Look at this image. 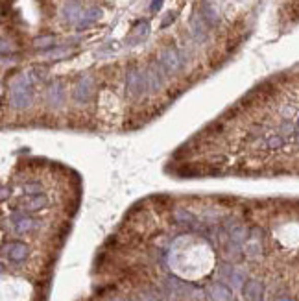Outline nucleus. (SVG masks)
<instances>
[{
  "label": "nucleus",
  "instance_id": "nucleus-1",
  "mask_svg": "<svg viewBox=\"0 0 299 301\" xmlns=\"http://www.w3.org/2000/svg\"><path fill=\"white\" fill-rule=\"evenodd\" d=\"M34 83L36 78L31 76V72H26L11 85L10 91V104L15 109H26L30 108L31 98H34Z\"/></svg>",
  "mask_w": 299,
  "mask_h": 301
},
{
  "label": "nucleus",
  "instance_id": "nucleus-2",
  "mask_svg": "<svg viewBox=\"0 0 299 301\" xmlns=\"http://www.w3.org/2000/svg\"><path fill=\"white\" fill-rule=\"evenodd\" d=\"M126 92L129 98H139L148 92L146 71L142 72L137 66H131L126 74Z\"/></svg>",
  "mask_w": 299,
  "mask_h": 301
},
{
  "label": "nucleus",
  "instance_id": "nucleus-3",
  "mask_svg": "<svg viewBox=\"0 0 299 301\" xmlns=\"http://www.w3.org/2000/svg\"><path fill=\"white\" fill-rule=\"evenodd\" d=\"M159 63H161L162 69L168 74H176V72H179L185 66V59H183L181 52L176 50V48H164L159 54Z\"/></svg>",
  "mask_w": 299,
  "mask_h": 301
},
{
  "label": "nucleus",
  "instance_id": "nucleus-4",
  "mask_svg": "<svg viewBox=\"0 0 299 301\" xmlns=\"http://www.w3.org/2000/svg\"><path fill=\"white\" fill-rule=\"evenodd\" d=\"M10 222H11V225H13V231L19 233V235L31 233V231H36L37 227H39V220L31 218L24 211H15V213L10 216Z\"/></svg>",
  "mask_w": 299,
  "mask_h": 301
},
{
  "label": "nucleus",
  "instance_id": "nucleus-5",
  "mask_svg": "<svg viewBox=\"0 0 299 301\" xmlns=\"http://www.w3.org/2000/svg\"><path fill=\"white\" fill-rule=\"evenodd\" d=\"M48 196H46L45 192L41 194H31V196H22V198L19 199V204H17L15 209L17 211H24V213H34V211H41L45 209V207H48Z\"/></svg>",
  "mask_w": 299,
  "mask_h": 301
},
{
  "label": "nucleus",
  "instance_id": "nucleus-6",
  "mask_svg": "<svg viewBox=\"0 0 299 301\" xmlns=\"http://www.w3.org/2000/svg\"><path fill=\"white\" fill-rule=\"evenodd\" d=\"M28 253H30V250H28V246L24 244V242H10V244H4V248H2V255H4L6 260H10V262H15V264H19V262H24L26 259H28Z\"/></svg>",
  "mask_w": 299,
  "mask_h": 301
},
{
  "label": "nucleus",
  "instance_id": "nucleus-7",
  "mask_svg": "<svg viewBox=\"0 0 299 301\" xmlns=\"http://www.w3.org/2000/svg\"><path fill=\"white\" fill-rule=\"evenodd\" d=\"M72 96L76 102H89L92 96V80L89 76L81 78L80 82L76 83L74 87V92H72Z\"/></svg>",
  "mask_w": 299,
  "mask_h": 301
},
{
  "label": "nucleus",
  "instance_id": "nucleus-8",
  "mask_svg": "<svg viewBox=\"0 0 299 301\" xmlns=\"http://www.w3.org/2000/svg\"><path fill=\"white\" fill-rule=\"evenodd\" d=\"M225 227H227L229 231V239L233 240V242H237V244H246L249 239V231L244 227V225L237 224L235 220H227L225 222Z\"/></svg>",
  "mask_w": 299,
  "mask_h": 301
},
{
  "label": "nucleus",
  "instance_id": "nucleus-9",
  "mask_svg": "<svg viewBox=\"0 0 299 301\" xmlns=\"http://www.w3.org/2000/svg\"><path fill=\"white\" fill-rule=\"evenodd\" d=\"M244 297L248 301H262L264 296V285L257 279H249L242 288Z\"/></svg>",
  "mask_w": 299,
  "mask_h": 301
},
{
  "label": "nucleus",
  "instance_id": "nucleus-10",
  "mask_svg": "<svg viewBox=\"0 0 299 301\" xmlns=\"http://www.w3.org/2000/svg\"><path fill=\"white\" fill-rule=\"evenodd\" d=\"M46 98H48V102H50L52 108L63 106V102H65V87H63V83L61 82L50 83L48 91H46Z\"/></svg>",
  "mask_w": 299,
  "mask_h": 301
},
{
  "label": "nucleus",
  "instance_id": "nucleus-11",
  "mask_svg": "<svg viewBox=\"0 0 299 301\" xmlns=\"http://www.w3.org/2000/svg\"><path fill=\"white\" fill-rule=\"evenodd\" d=\"M190 31H192L194 39H196L198 43H205L209 39L207 24H205V21L202 19V15L192 17V21H190Z\"/></svg>",
  "mask_w": 299,
  "mask_h": 301
},
{
  "label": "nucleus",
  "instance_id": "nucleus-12",
  "mask_svg": "<svg viewBox=\"0 0 299 301\" xmlns=\"http://www.w3.org/2000/svg\"><path fill=\"white\" fill-rule=\"evenodd\" d=\"M209 294L214 301H233V292L223 283H213L209 288Z\"/></svg>",
  "mask_w": 299,
  "mask_h": 301
},
{
  "label": "nucleus",
  "instance_id": "nucleus-13",
  "mask_svg": "<svg viewBox=\"0 0 299 301\" xmlns=\"http://www.w3.org/2000/svg\"><path fill=\"white\" fill-rule=\"evenodd\" d=\"M81 6L78 4L76 0H72V2H69V4H65V8H63V11H61V15H63V19H65L67 22H78L81 17Z\"/></svg>",
  "mask_w": 299,
  "mask_h": 301
},
{
  "label": "nucleus",
  "instance_id": "nucleus-14",
  "mask_svg": "<svg viewBox=\"0 0 299 301\" xmlns=\"http://www.w3.org/2000/svg\"><path fill=\"white\" fill-rule=\"evenodd\" d=\"M100 17H102V11L98 10V8H91V10L83 11L80 17V21H78V28H80V30H85V28L94 24Z\"/></svg>",
  "mask_w": 299,
  "mask_h": 301
},
{
  "label": "nucleus",
  "instance_id": "nucleus-15",
  "mask_svg": "<svg viewBox=\"0 0 299 301\" xmlns=\"http://www.w3.org/2000/svg\"><path fill=\"white\" fill-rule=\"evenodd\" d=\"M174 220H176V224L185 225V227H196V225H198V220H196V216L190 215V213H188V211H185V209H176V211H174Z\"/></svg>",
  "mask_w": 299,
  "mask_h": 301
},
{
  "label": "nucleus",
  "instance_id": "nucleus-16",
  "mask_svg": "<svg viewBox=\"0 0 299 301\" xmlns=\"http://www.w3.org/2000/svg\"><path fill=\"white\" fill-rule=\"evenodd\" d=\"M200 15H202V19L205 21V24L211 26V28L218 24V21H220V19H218V13H216V10H214V8H213L211 4H207V2H205V4L202 6V11H200Z\"/></svg>",
  "mask_w": 299,
  "mask_h": 301
},
{
  "label": "nucleus",
  "instance_id": "nucleus-17",
  "mask_svg": "<svg viewBox=\"0 0 299 301\" xmlns=\"http://www.w3.org/2000/svg\"><path fill=\"white\" fill-rule=\"evenodd\" d=\"M41 192H43V187H41V183H37V181H30V183L22 185V194H26V196L41 194Z\"/></svg>",
  "mask_w": 299,
  "mask_h": 301
},
{
  "label": "nucleus",
  "instance_id": "nucleus-18",
  "mask_svg": "<svg viewBox=\"0 0 299 301\" xmlns=\"http://www.w3.org/2000/svg\"><path fill=\"white\" fill-rule=\"evenodd\" d=\"M52 45H54V37H52V36H45V37H39V39H36L37 48H50Z\"/></svg>",
  "mask_w": 299,
  "mask_h": 301
},
{
  "label": "nucleus",
  "instance_id": "nucleus-19",
  "mask_svg": "<svg viewBox=\"0 0 299 301\" xmlns=\"http://www.w3.org/2000/svg\"><path fill=\"white\" fill-rule=\"evenodd\" d=\"M162 6V0H152V8H150V10L152 11H157L159 8H161Z\"/></svg>",
  "mask_w": 299,
  "mask_h": 301
},
{
  "label": "nucleus",
  "instance_id": "nucleus-20",
  "mask_svg": "<svg viewBox=\"0 0 299 301\" xmlns=\"http://www.w3.org/2000/svg\"><path fill=\"white\" fill-rule=\"evenodd\" d=\"M277 301H294L290 296H281V297H277Z\"/></svg>",
  "mask_w": 299,
  "mask_h": 301
},
{
  "label": "nucleus",
  "instance_id": "nucleus-21",
  "mask_svg": "<svg viewBox=\"0 0 299 301\" xmlns=\"http://www.w3.org/2000/svg\"><path fill=\"white\" fill-rule=\"evenodd\" d=\"M111 301H131V299H127V297H113Z\"/></svg>",
  "mask_w": 299,
  "mask_h": 301
}]
</instances>
